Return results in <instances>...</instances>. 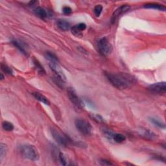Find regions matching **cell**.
<instances>
[{
	"label": "cell",
	"instance_id": "cell-1",
	"mask_svg": "<svg viewBox=\"0 0 166 166\" xmlns=\"http://www.w3.org/2000/svg\"><path fill=\"white\" fill-rule=\"evenodd\" d=\"M105 76L110 84L119 90L131 87L136 82L134 76L127 73H110L106 72Z\"/></svg>",
	"mask_w": 166,
	"mask_h": 166
},
{
	"label": "cell",
	"instance_id": "cell-2",
	"mask_svg": "<svg viewBox=\"0 0 166 166\" xmlns=\"http://www.w3.org/2000/svg\"><path fill=\"white\" fill-rule=\"evenodd\" d=\"M19 152L21 156L31 161H37L39 159L38 151L34 146L30 144H24L19 147Z\"/></svg>",
	"mask_w": 166,
	"mask_h": 166
},
{
	"label": "cell",
	"instance_id": "cell-3",
	"mask_svg": "<svg viewBox=\"0 0 166 166\" xmlns=\"http://www.w3.org/2000/svg\"><path fill=\"white\" fill-rule=\"evenodd\" d=\"M49 65L50 68H51V70L54 72L56 82L58 83L59 86H63V84H64L65 82H66V76H65L64 74V72L59 66V63L49 62Z\"/></svg>",
	"mask_w": 166,
	"mask_h": 166
},
{
	"label": "cell",
	"instance_id": "cell-4",
	"mask_svg": "<svg viewBox=\"0 0 166 166\" xmlns=\"http://www.w3.org/2000/svg\"><path fill=\"white\" fill-rule=\"evenodd\" d=\"M75 125L78 131L85 136H90L92 134L93 128L90 123L81 119H76Z\"/></svg>",
	"mask_w": 166,
	"mask_h": 166
},
{
	"label": "cell",
	"instance_id": "cell-5",
	"mask_svg": "<svg viewBox=\"0 0 166 166\" xmlns=\"http://www.w3.org/2000/svg\"><path fill=\"white\" fill-rule=\"evenodd\" d=\"M97 48L99 53L103 56L109 55L112 52V46L106 37L101 38L98 40Z\"/></svg>",
	"mask_w": 166,
	"mask_h": 166
},
{
	"label": "cell",
	"instance_id": "cell-6",
	"mask_svg": "<svg viewBox=\"0 0 166 166\" xmlns=\"http://www.w3.org/2000/svg\"><path fill=\"white\" fill-rule=\"evenodd\" d=\"M51 132L52 134V136L53 138L55 140V141L59 143L60 145L62 146H68L72 143V140L69 138L68 136H66L64 134H62L59 131H57L55 128H52Z\"/></svg>",
	"mask_w": 166,
	"mask_h": 166
},
{
	"label": "cell",
	"instance_id": "cell-7",
	"mask_svg": "<svg viewBox=\"0 0 166 166\" xmlns=\"http://www.w3.org/2000/svg\"><path fill=\"white\" fill-rule=\"evenodd\" d=\"M67 93L69 99L72 104L76 106L77 109H83L84 107L83 101L77 96L75 90L73 88H69L67 90Z\"/></svg>",
	"mask_w": 166,
	"mask_h": 166
},
{
	"label": "cell",
	"instance_id": "cell-8",
	"mask_svg": "<svg viewBox=\"0 0 166 166\" xmlns=\"http://www.w3.org/2000/svg\"><path fill=\"white\" fill-rule=\"evenodd\" d=\"M130 9H131V7L128 5H123L121 7H118V8L114 12L111 18L112 24H115L121 15L129 11Z\"/></svg>",
	"mask_w": 166,
	"mask_h": 166
},
{
	"label": "cell",
	"instance_id": "cell-9",
	"mask_svg": "<svg viewBox=\"0 0 166 166\" xmlns=\"http://www.w3.org/2000/svg\"><path fill=\"white\" fill-rule=\"evenodd\" d=\"M148 89L153 93H160V94L163 93V94H164L166 91L165 82H160L151 84L149 86Z\"/></svg>",
	"mask_w": 166,
	"mask_h": 166
},
{
	"label": "cell",
	"instance_id": "cell-10",
	"mask_svg": "<svg viewBox=\"0 0 166 166\" xmlns=\"http://www.w3.org/2000/svg\"><path fill=\"white\" fill-rule=\"evenodd\" d=\"M138 133L142 138L148 140H153L156 138V134L150 130L145 128H141L138 130Z\"/></svg>",
	"mask_w": 166,
	"mask_h": 166
},
{
	"label": "cell",
	"instance_id": "cell-11",
	"mask_svg": "<svg viewBox=\"0 0 166 166\" xmlns=\"http://www.w3.org/2000/svg\"><path fill=\"white\" fill-rule=\"evenodd\" d=\"M86 28V25L84 23H80L74 25L71 28V33L77 37L82 35V31H84Z\"/></svg>",
	"mask_w": 166,
	"mask_h": 166
},
{
	"label": "cell",
	"instance_id": "cell-12",
	"mask_svg": "<svg viewBox=\"0 0 166 166\" xmlns=\"http://www.w3.org/2000/svg\"><path fill=\"white\" fill-rule=\"evenodd\" d=\"M11 42H12V44L15 46L21 53H23L24 55H27V56L28 55L27 51L23 42H21V41L18 40H12Z\"/></svg>",
	"mask_w": 166,
	"mask_h": 166
},
{
	"label": "cell",
	"instance_id": "cell-13",
	"mask_svg": "<svg viewBox=\"0 0 166 166\" xmlns=\"http://www.w3.org/2000/svg\"><path fill=\"white\" fill-rule=\"evenodd\" d=\"M57 27L63 31H67L70 29L71 25L68 21L65 20H59L56 22Z\"/></svg>",
	"mask_w": 166,
	"mask_h": 166
},
{
	"label": "cell",
	"instance_id": "cell-14",
	"mask_svg": "<svg viewBox=\"0 0 166 166\" xmlns=\"http://www.w3.org/2000/svg\"><path fill=\"white\" fill-rule=\"evenodd\" d=\"M34 13L37 16L41 19H45L47 16V14L46 11L40 7H37L34 9Z\"/></svg>",
	"mask_w": 166,
	"mask_h": 166
},
{
	"label": "cell",
	"instance_id": "cell-15",
	"mask_svg": "<svg viewBox=\"0 0 166 166\" xmlns=\"http://www.w3.org/2000/svg\"><path fill=\"white\" fill-rule=\"evenodd\" d=\"M32 94L34 96V97L36 99H37L38 101H39L40 102L44 103L46 105H49V104H50L49 101L47 99V98L46 97H45L44 95H42V93H40L39 92H33Z\"/></svg>",
	"mask_w": 166,
	"mask_h": 166
},
{
	"label": "cell",
	"instance_id": "cell-16",
	"mask_svg": "<svg viewBox=\"0 0 166 166\" xmlns=\"http://www.w3.org/2000/svg\"><path fill=\"white\" fill-rule=\"evenodd\" d=\"M144 8L146 9H156L158 11H165V7L164 5L158 4V3H147L144 5Z\"/></svg>",
	"mask_w": 166,
	"mask_h": 166
},
{
	"label": "cell",
	"instance_id": "cell-17",
	"mask_svg": "<svg viewBox=\"0 0 166 166\" xmlns=\"http://www.w3.org/2000/svg\"><path fill=\"white\" fill-rule=\"evenodd\" d=\"M33 63L34 65V67L36 70H37L38 72V74L40 75H45L46 74V71L45 69L43 67L42 65L40 63V62L36 59H33Z\"/></svg>",
	"mask_w": 166,
	"mask_h": 166
},
{
	"label": "cell",
	"instance_id": "cell-18",
	"mask_svg": "<svg viewBox=\"0 0 166 166\" xmlns=\"http://www.w3.org/2000/svg\"><path fill=\"white\" fill-rule=\"evenodd\" d=\"M45 56L46 58V59H47L49 62H56V63H59V60L58 59V57L53 53L47 52L45 54Z\"/></svg>",
	"mask_w": 166,
	"mask_h": 166
},
{
	"label": "cell",
	"instance_id": "cell-19",
	"mask_svg": "<svg viewBox=\"0 0 166 166\" xmlns=\"http://www.w3.org/2000/svg\"><path fill=\"white\" fill-rule=\"evenodd\" d=\"M112 140L116 143H122L125 141L126 138L125 136L123 134L114 133L112 136Z\"/></svg>",
	"mask_w": 166,
	"mask_h": 166
},
{
	"label": "cell",
	"instance_id": "cell-20",
	"mask_svg": "<svg viewBox=\"0 0 166 166\" xmlns=\"http://www.w3.org/2000/svg\"><path fill=\"white\" fill-rule=\"evenodd\" d=\"M149 120L152 122V123H153L155 126L158 127H159L160 128H164V129L165 128V124L160 119H158L157 118H150Z\"/></svg>",
	"mask_w": 166,
	"mask_h": 166
},
{
	"label": "cell",
	"instance_id": "cell-21",
	"mask_svg": "<svg viewBox=\"0 0 166 166\" xmlns=\"http://www.w3.org/2000/svg\"><path fill=\"white\" fill-rule=\"evenodd\" d=\"M7 152V147L5 144L1 143L0 144V160L2 161Z\"/></svg>",
	"mask_w": 166,
	"mask_h": 166
},
{
	"label": "cell",
	"instance_id": "cell-22",
	"mask_svg": "<svg viewBox=\"0 0 166 166\" xmlns=\"http://www.w3.org/2000/svg\"><path fill=\"white\" fill-rule=\"evenodd\" d=\"M2 127L6 131H12L14 129L13 124L9 121H3L2 123Z\"/></svg>",
	"mask_w": 166,
	"mask_h": 166
},
{
	"label": "cell",
	"instance_id": "cell-23",
	"mask_svg": "<svg viewBox=\"0 0 166 166\" xmlns=\"http://www.w3.org/2000/svg\"><path fill=\"white\" fill-rule=\"evenodd\" d=\"M1 68L4 73L7 74V75H12L13 74V71H12V69L5 64H2Z\"/></svg>",
	"mask_w": 166,
	"mask_h": 166
},
{
	"label": "cell",
	"instance_id": "cell-24",
	"mask_svg": "<svg viewBox=\"0 0 166 166\" xmlns=\"http://www.w3.org/2000/svg\"><path fill=\"white\" fill-rule=\"evenodd\" d=\"M91 116L93 119H94L97 123H103L105 122L103 118L101 116V115H100L99 114H92Z\"/></svg>",
	"mask_w": 166,
	"mask_h": 166
},
{
	"label": "cell",
	"instance_id": "cell-25",
	"mask_svg": "<svg viewBox=\"0 0 166 166\" xmlns=\"http://www.w3.org/2000/svg\"><path fill=\"white\" fill-rule=\"evenodd\" d=\"M102 11H103V7L101 5H96L95 7L94 10H93V11H94V13H95V15L97 17H99L101 15V12H102Z\"/></svg>",
	"mask_w": 166,
	"mask_h": 166
},
{
	"label": "cell",
	"instance_id": "cell-26",
	"mask_svg": "<svg viewBox=\"0 0 166 166\" xmlns=\"http://www.w3.org/2000/svg\"><path fill=\"white\" fill-rule=\"evenodd\" d=\"M59 160L61 162V164L62 165H66L67 164V159L66 156H64V155L62 153H59Z\"/></svg>",
	"mask_w": 166,
	"mask_h": 166
},
{
	"label": "cell",
	"instance_id": "cell-27",
	"mask_svg": "<svg viewBox=\"0 0 166 166\" xmlns=\"http://www.w3.org/2000/svg\"><path fill=\"white\" fill-rule=\"evenodd\" d=\"M103 133L105 134V136L106 137V138H108L109 139L111 140L112 139V136H113V132L110 131L109 129H105L104 128L103 129Z\"/></svg>",
	"mask_w": 166,
	"mask_h": 166
},
{
	"label": "cell",
	"instance_id": "cell-28",
	"mask_svg": "<svg viewBox=\"0 0 166 166\" xmlns=\"http://www.w3.org/2000/svg\"><path fill=\"white\" fill-rule=\"evenodd\" d=\"M62 11H63L64 14H67V15H68V14H70L72 12V9L70 8V7L65 6L63 7Z\"/></svg>",
	"mask_w": 166,
	"mask_h": 166
},
{
	"label": "cell",
	"instance_id": "cell-29",
	"mask_svg": "<svg viewBox=\"0 0 166 166\" xmlns=\"http://www.w3.org/2000/svg\"><path fill=\"white\" fill-rule=\"evenodd\" d=\"M100 164L103 165H112V164L109 161V160H100Z\"/></svg>",
	"mask_w": 166,
	"mask_h": 166
},
{
	"label": "cell",
	"instance_id": "cell-30",
	"mask_svg": "<svg viewBox=\"0 0 166 166\" xmlns=\"http://www.w3.org/2000/svg\"><path fill=\"white\" fill-rule=\"evenodd\" d=\"M3 79H4V76H3V74H1V80H3Z\"/></svg>",
	"mask_w": 166,
	"mask_h": 166
}]
</instances>
